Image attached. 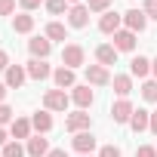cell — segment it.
<instances>
[{
	"label": "cell",
	"mask_w": 157,
	"mask_h": 157,
	"mask_svg": "<svg viewBox=\"0 0 157 157\" xmlns=\"http://www.w3.org/2000/svg\"><path fill=\"white\" fill-rule=\"evenodd\" d=\"M25 154H28V151H25V148H22V142H16V139L3 145V157H25Z\"/></svg>",
	"instance_id": "cell-25"
},
{
	"label": "cell",
	"mask_w": 157,
	"mask_h": 157,
	"mask_svg": "<svg viewBox=\"0 0 157 157\" xmlns=\"http://www.w3.org/2000/svg\"><path fill=\"white\" fill-rule=\"evenodd\" d=\"M6 68H10V56L0 49V71H6Z\"/></svg>",
	"instance_id": "cell-35"
},
{
	"label": "cell",
	"mask_w": 157,
	"mask_h": 157,
	"mask_svg": "<svg viewBox=\"0 0 157 157\" xmlns=\"http://www.w3.org/2000/svg\"><path fill=\"white\" fill-rule=\"evenodd\" d=\"M28 52L34 56V59H46L49 52H52V40L43 34V37H31L28 40Z\"/></svg>",
	"instance_id": "cell-10"
},
{
	"label": "cell",
	"mask_w": 157,
	"mask_h": 157,
	"mask_svg": "<svg viewBox=\"0 0 157 157\" xmlns=\"http://www.w3.org/2000/svg\"><path fill=\"white\" fill-rule=\"evenodd\" d=\"M151 74H154V80H157V59L151 62Z\"/></svg>",
	"instance_id": "cell-40"
},
{
	"label": "cell",
	"mask_w": 157,
	"mask_h": 157,
	"mask_svg": "<svg viewBox=\"0 0 157 157\" xmlns=\"http://www.w3.org/2000/svg\"><path fill=\"white\" fill-rule=\"evenodd\" d=\"M6 90H10L6 83H0V105H3V99H6Z\"/></svg>",
	"instance_id": "cell-38"
},
{
	"label": "cell",
	"mask_w": 157,
	"mask_h": 157,
	"mask_svg": "<svg viewBox=\"0 0 157 157\" xmlns=\"http://www.w3.org/2000/svg\"><path fill=\"white\" fill-rule=\"evenodd\" d=\"M132 102L129 99H120V102H114L111 105V117H114V123H129V117H132Z\"/></svg>",
	"instance_id": "cell-13"
},
{
	"label": "cell",
	"mask_w": 157,
	"mask_h": 157,
	"mask_svg": "<svg viewBox=\"0 0 157 157\" xmlns=\"http://www.w3.org/2000/svg\"><path fill=\"white\" fill-rule=\"evenodd\" d=\"M142 99L145 102H157V80H145L142 83Z\"/></svg>",
	"instance_id": "cell-26"
},
{
	"label": "cell",
	"mask_w": 157,
	"mask_h": 157,
	"mask_svg": "<svg viewBox=\"0 0 157 157\" xmlns=\"http://www.w3.org/2000/svg\"><path fill=\"white\" fill-rule=\"evenodd\" d=\"M71 145H74L77 154H93V151H96V136H93L90 129H86V132H74Z\"/></svg>",
	"instance_id": "cell-7"
},
{
	"label": "cell",
	"mask_w": 157,
	"mask_h": 157,
	"mask_svg": "<svg viewBox=\"0 0 157 157\" xmlns=\"http://www.w3.org/2000/svg\"><path fill=\"white\" fill-rule=\"evenodd\" d=\"M46 157H68V151H65V148H52Z\"/></svg>",
	"instance_id": "cell-36"
},
{
	"label": "cell",
	"mask_w": 157,
	"mask_h": 157,
	"mask_svg": "<svg viewBox=\"0 0 157 157\" xmlns=\"http://www.w3.org/2000/svg\"><path fill=\"white\" fill-rule=\"evenodd\" d=\"M13 31H16V34H31V31H34V16H28V13L13 16Z\"/></svg>",
	"instance_id": "cell-22"
},
{
	"label": "cell",
	"mask_w": 157,
	"mask_h": 157,
	"mask_svg": "<svg viewBox=\"0 0 157 157\" xmlns=\"http://www.w3.org/2000/svg\"><path fill=\"white\" fill-rule=\"evenodd\" d=\"M111 83H114V93H117L120 99H126V96L132 93V77H129V74H114Z\"/></svg>",
	"instance_id": "cell-21"
},
{
	"label": "cell",
	"mask_w": 157,
	"mask_h": 157,
	"mask_svg": "<svg viewBox=\"0 0 157 157\" xmlns=\"http://www.w3.org/2000/svg\"><path fill=\"white\" fill-rule=\"evenodd\" d=\"M96 59H99V65H114L117 62V49L111 46V43H102V46H96Z\"/></svg>",
	"instance_id": "cell-23"
},
{
	"label": "cell",
	"mask_w": 157,
	"mask_h": 157,
	"mask_svg": "<svg viewBox=\"0 0 157 157\" xmlns=\"http://www.w3.org/2000/svg\"><path fill=\"white\" fill-rule=\"evenodd\" d=\"M3 74H6V80H3V83H6L10 90H19V86L25 83V77H28V71H25V65H10V68H6Z\"/></svg>",
	"instance_id": "cell-15"
},
{
	"label": "cell",
	"mask_w": 157,
	"mask_h": 157,
	"mask_svg": "<svg viewBox=\"0 0 157 157\" xmlns=\"http://www.w3.org/2000/svg\"><path fill=\"white\" fill-rule=\"evenodd\" d=\"M31 126H34L40 136H43V132H49V129H52V114H49L46 108H43V111H37V114L31 117Z\"/></svg>",
	"instance_id": "cell-20"
},
{
	"label": "cell",
	"mask_w": 157,
	"mask_h": 157,
	"mask_svg": "<svg viewBox=\"0 0 157 157\" xmlns=\"http://www.w3.org/2000/svg\"><path fill=\"white\" fill-rule=\"evenodd\" d=\"M46 13H52V16H62V13H68V0H46Z\"/></svg>",
	"instance_id": "cell-27"
},
{
	"label": "cell",
	"mask_w": 157,
	"mask_h": 157,
	"mask_svg": "<svg viewBox=\"0 0 157 157\" xmlns=\"http://www.w3.org/2000/svg\"><path fill=\"white\" fill-rule=\"evenodd\" d=\"M142 13H145L148 19H154V22H157V0H145V6H142Z\"/></svg>",
	"instance_id": "cell-30"
},
{
	"label": "cell",
	"mask_w": 157,
	"mask_h": 157,
	"mask_svg": "<svg viewBox=\"0 0 157 157\" xmlns=\"http://www.w3.org/2000/svg\"><path fill=\"white\" fill-rule=\"evenodd\" d=\"M31 129H34V126H31V120H28V117H16V120L10 123V132H13V139H16V142H22V139L28 142V139H31Z\"/></svg>",
	"instance_id": "cell-16"
},
{
	"label": "cell",
	"mask_w": 157,
	"mask_h": 157,
	"mask_svg": "<svg viewBox=\"0 0 157 157\" xmlns=\"http://www.w3.org/2000/svg\"><path fill=\"white\" fill-rule=\"evenodd\" d=\"M68 25H71V28H86V25H90V10H86V3H77V6L68 10Z\"/></svg>",
	"instance_id": "cell-11"
},
{
	"label": "cell",
	"mask_w": 157,
	"mask_h": 157,
	"mask_svg": "<svg viewBox=\"0 0 157 157\" xmlns=\"http://www.w3.org/2000/svg\"><path fill=\"white\" fill-rule=\"evenodd\" d=\"M6 142H10V139H6V129H3V126H0V148H3Z\"/></svg>",
	"instance_id": "cell-39"
},
{
	"label": "cell",
	"mask_w": 157,
	"mask_h": 157,
	"mask_svg": "<svg viewBox=\"0 0 157 157\" xmlns=\"http://www.w3.org/2000/svg\"><path fill=\"white\" fill-rule=\"evenodd\" d=\"M99 157H120V148H117V145H102Z\"/></svg>",
	"instance_id": "cell-33"
},
{
	"label": "cell",
	"mask_w": 157,
	"mask_h": 157,
	"mask_svg": "<svg viewBox=\"0 0 157 157\" xmlns=\"http://www.w3.org/2000/svg\"><path fill=\"white\" fill-rule=\"evenodd\" d=\"M16 13V0H0V16H13Z\"/></svg>",
	"instance_id": "cell-31"
},
{
	"label": "cell",
	"mask_w": 157,
	"mask_h": 157,
	"mask_svg": "<svg viewBox=\"0 0 157 157\" xmlns=\"http://www.w3.org/2000/svg\"><path fill=\"white\" fill-rule=\"evenodd\" d=\"M25 71H28L31 80H46V77H52V68L46 65V59H31L25 65Z\"/></svg>",
	"instance_id": "cell-8"
},
{
	"label": "cell",
	"mask_w": 157,
	"mask_h": 157,
	"mask_svg": "<svg viewBox=\"0 0 157 157\" xmlns=\"http://www.w3.org/2000/svg\"><path fill=\"white\" fill-rule=\"evenodd\" d=\"M90 123H93V117H90L86 111H74V114H68L65 129H68V132H86V129H90Z\"/></svg>",
	"instance_id": "cell-5"
},
{
	"label": "cell",
	"mask_w": 157,
	"mask_h": 157,
	"mask_svg": "<svg viewBox=\"0 0 157 157\" xmlns=\"http://www.w3.org/2000/svg\"><path fill=\"white\" fill-rule=\"evenodd\" d=\"M86 83L93 86H108L111 83V74L105 65H86Z\"/></svg>",
	"instance_id": "cell-6"
},
{
	"label": "cell",
	"mask_w": 157,
	"mask_h": 157,
	"mask_svg": "<svg viewBox=\"0 0 157 157\" xmlns=\"http://www.w3.org/2000/svg\"><path fill=\"white\" fill-rule=\"evenodd\" d=\"M80 157H93V154H80Z\"/></svg>",
	"instance_id": "cell-42"
},
{
	"label": "cell",
	"mask_w": 157,
	"mask_h": 157,
	"mask_svg": "<svg viewBox=\"0 0 157 157\" xmlns=\"http://www.w3.org/2000/svg\"><path fill=\"white\" fill-rule=\"evenodd\" d=\"M136 157H157V148H151V145H139V148H136Z\"/></svg>",
	"instance_id": "cell-32"
},
{
	"label": "cell",
	"mask_w": 157,
	"mask_h": 157,
	"mask_svg": "<svg viewBox=\"0 0 157 157\" xmlns=\"http://www.w3.org/2000/svg\"><path fill=\"white\" fill-rule=\"evenodd\" d=\"M25 151H28V157H46V154H49L52 148H49V142H46V139H43L40 132H37V136H31V139H28Z\"/></svg>",
	"instance_id": "cell-14"
},
{
	"label": "cell",
	"mask_w": 157,
	"mask_h": 157,
	"mask_svg": "<svg viewBox=\"0 0 157 157\" xmlns=\"http://www.w3.org/2000/svg\"><path fill=\"white\" fill-rule=\"evenodd\" d=\"M68 93L65 90H46V96H43V108L46 111H65L68 108Z\"/></svg>",
	"instance_id": "cell-2"
},
{
	"label": "cell",
	"mask_w": 157,
	"mask_h": 157,
	"mask_svg": "<svg viewBox=\"0 0 157 157\" xmlns=\"http://www.w3.org/2000/svg\"><path fill=\"white\" fill-rule=\"evenodd\" d=\"M154 136H157V111H151V126H148Z\"/></svg>",
	"instance_id": "cell-37"
},
{
	"label": "cell",
	"mask_w": 157,
	"mask_h": 157,
	"mask_svg": "<svg viewBox=\"0 0 157 157\" xmlns=\"http://www.w3.org/2000/svg\"><path fill=\"white\" fill-rule=\"evenodd\" d=\"M129 126H132V132H145V129L151 126V111L136 108V111H132V117H129Z\"/></svg>",
	"instance_id": "cell-18"
},
{
	"label": "cell",
	"mask_w": 157,
	"mask_h": 157,
	"mask_svg": "<svg viewBox=\"0 0 157 157\" xmlns=\"http://www.w3.org/2000/svg\"><path fill=\"white\" fill-rule=\"evenodd\" d=\"M117 52H132L136 49V34L132 31H126V28H120L117 34H114V43H111Z\"/></svg>",
	"instance_id": "cell-12"
},
{
	"label": "cell",
	"mask_w": 157,
	"mask_h": 157,
	"mask_svg": "<svg viewBox=\"0 0 157 157\" xmlns=\"http://www.w3.org/2000/svg\"><path fill=\"white\" fill-rule=\"evenodd\" d=\"M148 74H151V59L136 56V59L129 62V77H148Z\"/></svg>",
	"instance_id": "cell-19"
},
{
	"label": "cell",
	"mask_w": 157,
	"mask_h": 157,
	"mask_svg": "<svg viewBox=\"0 0 157 157\" xmlns=\"http://www.w3.org/2000/svg\"><path fill=\"white\" fill-rule=\"evenodd\" d=\"M108 6H111V0H86L90 13H108Z\"/></svg>",
	"instance_id": "cell-28"
},
{
	"label": "cell",
	"mask_w": 157,
	"mask_h": 157,
	"mask_svg": "<svg viewBox=\"0 0 157 157\" xmlns=\"http://www.w3.org/2000/svg\"><path fill=\"white\" fill-rule=\"evenodd\" d=\"M46 37H49V40H68V31H65L62 22H49V25H46Z\"/></svg>",
	"instance_id": "cell-24"
},
{
	"label": "cell",
	"mask_w": 157,
	"mask_h": 157,
	"mask_svg": "<svg viewBox=\"0 0 157 157\" xmlns=\"http://www.w3.org/2000/svg\"><path fill=\"white\" fill-rule=\"evenodd\" d=\"M19 3H22V10H25V13H31V10H37L40 3H46V0H19Z\"/></svg>",
	"instance_id": "cell-34"
},
{
	"label": "cell",
	"mask_w": 157,
	"mask_h": 157,
	"mask_svg": "<svg viewBox=\"0 0 157 157\" xmlns=\"http://www.w3.org/2000/svg\"><path fill=\"white\" fill-rule=\"evenodd\" d=\"M68 3H71V6H77V3H80V0H68Z\"/></svg>",
	"instance_id": "cell-41"
},
{
	"label": "cell",
	"mask_w": 157,
	"mask_h": 157,
	"mask_svg": "<svg viewBox=\"0 0 157 157\" xmlns=\"http://www.w3.org/2000/svg\"><path fill=\"white\" fill-rule=\"evenodd\" d=\"M145 25H148V16H145L142 10H129V13H123V28H126V31L142 34V31H145Z\"/></svg>",
	"instance_id": "cell-3"
},
{
	"label": "cell",
	"mask_w": 157,
	"mask_h": 157,
	"mask_svg": "<svg viewBox=\"0 0 157 157\" xmlns=\"http://www.w3.org/2000/svg\"><path fill=\"white\" fill-rule=\"evenodd\" d=\"M16 117H13V108L10 105H0V126H6V123H13Z\"/></svg>",
	"instance_id": "cell-29"
},
{
	"label": "cell",
	"mask_w": 157,
	"mask_h": 157,
	"mask_svg": "<svg viewBox=\"0 0 157 157\" xmlns=\"http://www.w3.org/2000/svg\"><path fill=\"white\" fill-rule=\"evenodd\" d=\"M93 99H96V96H93V90H90V83H83V86L77 83V86L71 90V102L77 105V111H86V108L93 105Z\"/></svg>",
	"instance_id": "cell-4"
},
{
	"label": "cell",
	"mask_w": 157,
	"mask_h": 157,
	"mask_svg": "<svg viewBox=\"0 0 157 157\" xmlns=\"http://www.w3.org/2000/svg\"><path fill=\"white\" fill-rule=\"evenodd\" d=\"M52 80H56V90H74V86H77V83H74V71L65 68V65L52 71Z\"/></svg>",
	"instance_id": "cell-17"
},
{
	"label": "cell",
	"mask_w": 157,
	"mask_h": 157,
	"mask_svg": "<svg viewBox=\"0 0 157 157\" xmlns=\"http://www.w3.org/2000/svg\"><path fill=\"white\" fill-rule=\"evenodd\" d=\"M120 25H123V16L120 13H102V19H99V31L102 34H117L120 31Z\"/></svg>",
	"instance_id": "cell-9"
},
{
	"label": "cell",
	"mask_w": 157,
	"mask_h": 157,
	"mask_svg": "<svg viewBox=\"0 0 157 157\" xmlns=\"http://www.w3.org/2000/svg\"><path fill=\"white\" fill-rule=\"evenodd\" d=\"M83 59H86V52H83L80 43H65V49H62V65H65V68H71V71L80 68Z\"/></svg>",
	"instance_id": "cell-1"
}]
</instances>
